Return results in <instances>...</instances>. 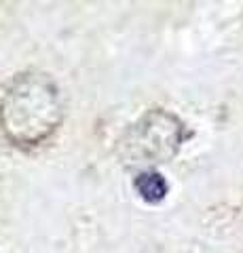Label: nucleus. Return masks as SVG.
Returning a JSON list of instances; mask_svg holds the SVG:
<instances>
[{
  "instance_id": "obj_1",
  "label": "nucleus",
  "mask_w": 243,
  "mask_h": 253,
  "mask_svg": "<svg viewBox=\"0 0 243 253\" xmlns=\"http://www.w3.org/2000/svg\"><path fill=\"white\" fill-rule=\"evenodd\" d=\"M136 188H138V192L150 203L161 201L163 196L167 194V184L159 173H142V175L136 179Z\"/></svg>"
}]
</instances>
